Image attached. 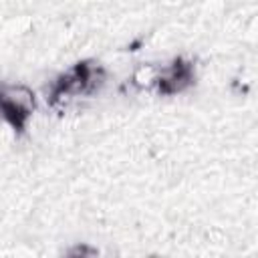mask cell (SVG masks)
<instances>
[{"mask_svg":"<svg viewBox=\"0 0 258 258\" xmlns=\"http://www.w3.org/2000/svg\"><path fill=\"white\" fill-rule=\"evenodd\" d=\"M105 83V71L99 62L83 60L77 62L73 69H69L64 75H60L48 91V101L54 105L58 101H69L77 99L81 95H91L95 93L101 85Z\"/></svg>","mask_w":258,"mask_h":258,"instance_id":"6da1fadb","label":"cell"},{"mask_svg":"<svg viewBox=\"0 0 258 258\" xmlns=\"http://www.w3.org/2000/svg\"><path fill=\"white\" fill-rule=\"evenodd\" d=\"M22 89L14 87H0V115L10 123V127L16 133H22L26 129V121L32 113V103H30V93L20 97Z\"/></svg>","mask_w":258,"mask_h":258,"instance_id":"7a4b0ae2","label":"cell"},{"mask_svg":"<svg viewBox=\"0 0 258 258\" xmlns=\"http://www.w3.org/2000/svg\"><path fill=\"white\" fill-rule=\"evenodd\" d=\"M194 67L189 60L183 58H175L169 67H165L161 71V75L157 77V91L161 95H173V93H181L183 89H187L194 83Z\"/></svg>","mask_w":258,"mask_h":258,"instance_id":"3957f363","label":"cell"}]
</instances>
